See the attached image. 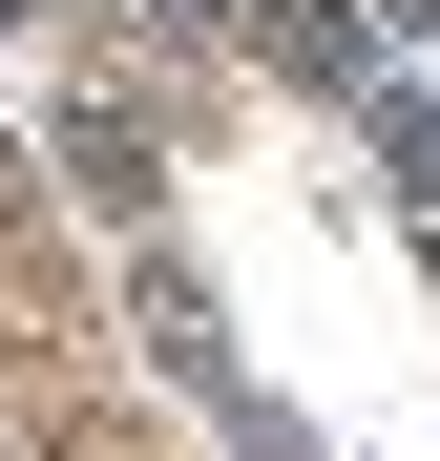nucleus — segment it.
<instances>
[{
    "label": "nucleus",
    "instance_id": "f257e3e1",
    "mask_svg": "<svg viewBox=\"0 0 440 461\" xmlns=\"http://www.w3.org/2000/svg\"><path fill=\"white\" fill-rule=\"evenodd\" d=\"M63 189H85V210H147L168 168H147V126H126V105H85V126H63Z\"/></svg>",
    "mask_w": 440,
    "mask_h": 461
}]
</instances>
